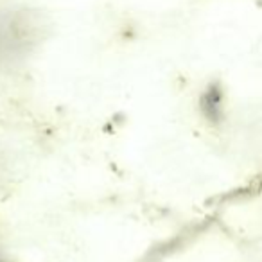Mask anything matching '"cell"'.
I'll list each match as a JSON object with an SVG mask.
<instances>
[{
  "label": "cell",
  "mask_w": 262,
  "mask_h": 262,
  "mask_svg": "<svg viewBox=\"0 0 262 262\" xmlns=\"http://www.w3.org/2000/svg\"><path fill=\"white\" fill-rule=\"evenodd\" d=\"M0 262H6V260H4V258H2V257H0Z\"/></svg>",
  "instance_id": "cell-3"
},
{
  "label": "cell",
  "mask_w": 262,
  "mask_h": 262,
  "mask_svg": "<svg viewBox=\"0 0 262 262\" xmlns=\"http://www.w3.org/2000/svg\"><path fill=\"white\" fill-rule=\"evenodd\" d=\"M45 20L29 8H0V72L24 65L45 40Z\"/></svg>",
  "instance_id": "cell-1"
},
{
  "label": "cell",
  "mask_w": 262,
  "mask_h": 262,
  "mask_svg": "<svg viewBox=\"0 0 262 262\" xmlns=\"http://www.w3.org/2000/svg\"><path fill=\"white\" fill-rule=\"evenodd\" d=\"M172 246H174L172 241H160L151 250H147L142 257L137 258L135 262H164V258L167 257L169 250H172Z\"/></svg>",
  "instance_id": "cell-2"
}]
</instances>
